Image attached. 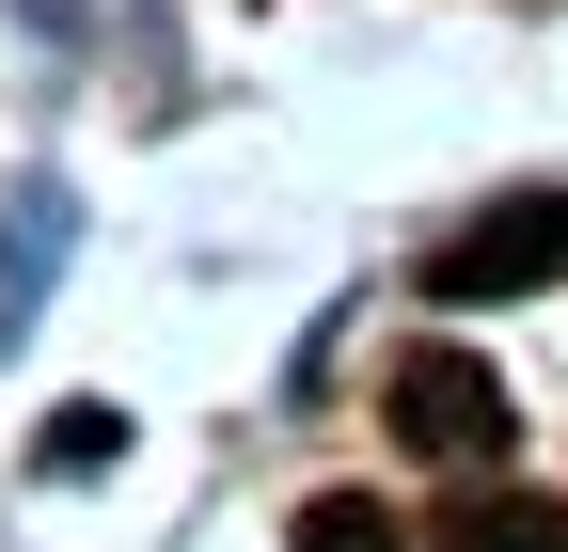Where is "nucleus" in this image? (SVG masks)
Segmentation results:
<instances>
[{"instance_id":"39448f33","label":"nucleus","mask_w":568,"mask_h":552,"mask_svg":"<svg viewBox=\"0 0 568 552\" xmlns=\"http://www.w3.org/2000/svg\"><path fill=\"white\" fill-rule=\"evenodd\" d=\"M32 458H48V473H111V458H126V410H95V395H80V410H48V442H32Z\"/></svg>"},{"instance_id":"f257e3e1","label":"nucleus","mask_w":568,"mask_h":552,"mask_svg":"<svg viewBox=\"0 0 568 552\" xmlns=\"http://www.w3.org/2000/svg\"><path fill=\"white\" fill-rule=\"evenodd\" d=\"M537 285H568V190H489L426 253V300H537Z\"/></svg>"},{"instance_id":"20e7f679","label":"nucleus","mask_w":568,"mask_h":552,"mask_svg":"<svg viewBox=\"0 0 568 552\" xmlns=\"http://www.w3.org/2000/svg\"><path fill=\"white\" fill-rule=\"evenodd\" d=\"M301 552H426L395 505H364V490H332V505H301Z\"/></svg>"},{"instance_id":"f03ea898","label":"nucleus","mask_w":568,"mask_h":552,"mask_svg":"<svg viewBox=\"0 0 568 552\" xmlns=\"http://www.w3.org/2000/svg\"><path fill=\"white\" fill-rule=\"evenodd\" d=\"M379 427L410 458H443V473H489V458H506V379H489L474 348H410L379 379Z\"/></svg>"},{"instance_id":"7ed1b4c3","label":"nucleus","mask_w":568,"mask_h":552,"mask_svg":"<svg viewBox=\"0 0 568 552\" xmlns=\"http://www.w3.org/2000/svg\"><path fill=\"white\" fill-rule=\"evenodd\" d=\"M426 552H568V505L552 490H443Z\"/></svg>"}]
</instances>
